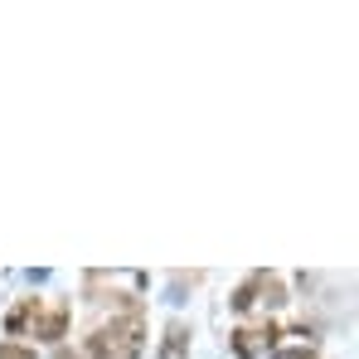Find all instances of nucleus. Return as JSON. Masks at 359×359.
I'll list each match as a JSON object with an SVG mask.
<instances>
[{"mask_svg": "<svg viewBox=\"0 0 359 359\" xmlns=\"http://www.w3.org/2000/svg\"><path fill=\"white\" fill-rule=\"evenodd\" d=\"M277 359H311V355H301V350H287V355H277Z\"/></svg>", "mask_w": 359, "mask_h": 359, "instance_id": "obj_4", "label": "nucleus"}, {"mask_svg": "<svg viewBox=\"0 0 359 359\" xmlns=\"http://www.w3.org/2000/svg\"><path fill=\"white\" fill-rule=\"evenodd\" d=\"M88 355H93V359H117V340H112V330H97V335L88 340Z\"/></svg>", "mask_w": 359, "mask_h": 359, "instance_id": "obj_1", "label": "nucleus"}, {"mask_svg": "<svg viewBox=\"0 0 359 359\" xmlns=\"http://www.w3.org/2000/svg\"><path fill=\"white\" fill-rule=\"evenodd\" d=\"M0 359H34V350H20V345H0Z\"/></svg>", "mask_w": 359, "mask_h": 359, "instance_id": "obj_3", "label": "nucleus"}, {"mask_svg": "<svg viewBox=\"0 0 359 359\" xmlns=\"http://www.w3.org/2000/svg\"><path fill=\"white\" fill-rule=\"evenodd\" d=\"M63 325H68V311H49V316L39 320V335H44V340H59Z\"/></svg>", "mask_w": 359, "mask_h": 359, "instance_id": "obj_2", "label": "nucleus"}, {"mask_svg": "<svg viewBox=\"0 0 359 359\" xmlns=\"http://www.w3.org/2000/svg\"><path fill=\"white\" fill-rule=\"evenodd\" d=\"M63 359H73V355H63Z\"/></svg>", "mask_w": 359, "mask_h": 359, "instance_id": "obj_5", "label": "nucleus"}]
</instances>
